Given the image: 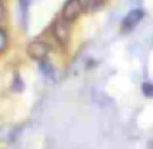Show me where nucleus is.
Here are the masks:
<instances>
[{"mask_svg":"<svg viewBox=\"0 0 153 149\" xmlns=\"http://www.w3.org/2000/svg\"><path fill=\"white\" fill-rule=\"evenodd\" d=\"M51 33L60 47H68L72 41V21H68L62 16H58L51 25Z\"/></svg>","mask_w":153,"mask_h":149,"instance_id":"f257e3e1","label":"nucleus"},{"mask_svg":"<svg viewBox=\"0 0 153 149\" xmlns=\"http://www.w3.org/2000/svg\"><path fill=\"white\" fill-rule=\"evenodd\" d=\"M143 18H146V10H143V8H132L122 18V21H120V33H124V35L132 33V31L143 21Z\"/></svg>","mask_w":153,"mask_h":149,"instance_id":"f03ea898","label":"nucleus"},{"mask_svg":"<svg viewBox=\"0 0 153 149\" xmlns=\"http://www.w3.org/2000/svg\"><path fill=\"white\" fill-rule=\"evenodd\" d=\"M49 54H51V45L45 43L43 39H35V41H31L29 45H27V56H29L31 60H35V62L47 60Z\"/></svg>","mask_w":153,"mask_h":149,"instance_id":"7ed1b4c3","label":"nucleus"},{"mask_svg":"<svg viewBox=\"0 0 153 149\" xmlns=\"http://www.w3.org/2000/svg\"><path fill=\"white\" fill-rule=\"evenodd\" d=\"M82 14H85V12H83V6H82L79 0H66L64 6H62V12H60V16H62L64 19H68V21H72V23Z\"/></svg>","mask_w":153,"mask_h":149,"instance_id":"20e7f679","label":"nucleus"},{"mask_svg":"<svg viewBox=\"0 0 153 149\" xmlns=\"http://www.w3.org/2000/svg\"><path fill=\"white\" fill-rule=\"evenodd\" d=\"M19 132H22V126H4V128H0V142L12 143L18 138Z\"/></svg>","mask_w":153,"mask_h":149,"instance_id":"39448f33","label":"nucleus"},{"mask_svg":"<svg viewBox=\"0 0 153 149\" xmlns=\"http://www.w3.org/2000/svg\"><path fill=\"white\" fill-rule=\"evenodd\" d=\"M39 72H41L43 78H47L49 82H56V68H54L52 62H49V58L39 62Z\"/></svg>","mask_w":153,"mask_h":149,"instance_id":"423d86ee","label":"nucleus"},{"mask_svg":"<svg viewBox=\"0 0 153 149\" xmlns=\"http://www.w3.org/2000/svg\"><path fill=\"white\" fill-rule=\"evenodd\" d=\"M79 2H82L85 14H95V12H99L107 4V0H79Z\"/></svg>","mask_w":153,"mask_h":149,"instance_id":"0eeeda50","label":"nucleus"},{"mask_svg":"<svg viewBox=\"0 0 153 149\" xmlns=\"http://www.w3.org/2000/svg\"><path fill=\"white\" fill-rule=\"evenodd\" d=\"M19 4V12H22V19H23V25L27 23V16H29V6H31V0H18Z\"/></svg>","mask_w":153,"mask_h":149,"instance_id":"6e6552de","label":"nucleus"},{"mask_svg":"<svg viewBox=\"0 0 153 149\" xmlns=\"http://www.w3.org/2000/svg\"><path fill=\"white\" fill-rule=\"evenodd\" d=\"M140 91H142V95L146 99H153V82L151 79H146L142 83V87H140Z\"/></svg>","mask_w":153,"mask_h":149,"instance_id":"1a4fd4ad","label":"nucleus"},{"mask_svg":"<svg viewBox=\"0 0 153 149\" xmlns=\"http://www.w3.org/2000/svg\"><path fill=\"white\" fill-rule=\"evenodd\" d=\"M23 79H22V76L19 74H16L14 76V79H12V93H22L23 91Z\"/></svg>","mask_w":153,"mask_h":149,"instance_id":"9d476101","label":"nucleus"},{"mask_svg":"<svg viewBox=\"0 0 153 149\" xmlns=\"http://www.w3.org/2000/svg\"><path fill=\"white\" fill-rule=\"evenodd\" d=\"M8 45H10V39H8V31L0 27V54L8 50Z\"/></svg>","mask_w":153,"mask_h":149,"instance_id":"9b49d317","label":"nucleus"},{"mask_svg":"<svg viewBox=\"0 0 153 149\" xmlns=\"http://www.w3.org/2000/svg\"><path fill=\"white\" fill-rule=\"evenodd\" d=\"M4 16H6V6H4V0H0V23H2Z\"/></svg>","mask_w":153,"mask_h":149,"instance_id":"f8f14e48","label":"nucleus"},{"mask_svg":"<svg viewBox=\"0 0 153 149\" xmlns=\"http://www.w3.org/2000/svg\"><path fill=\"white\" fill-rule=\"evenodd\" d=\"M147 149H153V139H151L149 143H147Z\"/></svg>","mask_w":153,"mask_h":149,"instance_id":"ddd939ff","label":"nucleus"}]
</instances>
